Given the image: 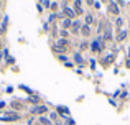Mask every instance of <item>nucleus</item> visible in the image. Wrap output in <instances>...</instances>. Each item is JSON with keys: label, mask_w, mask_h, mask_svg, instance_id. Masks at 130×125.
<instances>
[{"label": "nucleus", "mask_w": 130, "mask_h": 125, "mask_svg": "<svg viewBox=\"0 0 130 125\" xmlns=\"http://www.w3.org/2000/svg\"><path fill=\"white\" fill-rule=\"evenodd\" d=\"M72 28H74V30H79V23H77V22L72 23Z\"/></svg>", "instance_id": "9d476101"}, {"label": "nucleus", "mask_w": 130, "mask_h": 125, "mask_svg": "<svg viewBox=\"0 0 130 125\" xmlns=\"http://www.w3.org/2000/svg\"><path fill=\"white\" fill-rule=\"evenodd\" d=\"M58 110H59L61 114H64V115H68V114H69V110L66 109V107H59V109H58Z\"/></svg>", "instance_id": "20e7f679"}, {"label": "nucleus", "mask_w": 130, "mask_h": 125, "mask_svg": "<svg viewBox=\"0 0 130 125\" xmlns=\"http://www.w3.org/2000/svg\"><path fill=\"white\" fill-rule=\"evenodd\" d=\"M71 25V20H64V22H63V27H69Z\"/></svg>", "instance_id": "1a4fd4ad"}, {"label": "nucleus", "mask_w": 130, "mask_h": 125, "mask_svg": "<svg viewBox=\"0 0 130 125\" xmlns=\"http://www.w3.org/2000/svg\"><path fill=\"white\" fill-rule=\"evenodd\" d=\"M125 36H127V31H122V33L119 35V36H117V40H124Z\"/></svg>", "instance_id": "6e6552de"}, {"label": "nucleus", "mask_w": 130, "mask_h": 125, "mask_svg": "<svg viewBox=\"0 0 130 125\" xmlns=\"http://www.w3.org/2000/svg\"><path fill=\"white\" fill-rule=\"evenodd\" d=\"M64 13H66L68 16H72V15H74V12H72V10H69V8H64Z\"/></svg>", "instance_id": "39448f33"}, {"label": "nucleus", "mask_w": 130, "mask_h": 125, "mask_svg": "<svg viewBox=\"0 0 130 125\" xmlns=\"http://www.w3.org/2000/svg\"><path fill=\"white\" fill-rule=\"evenodd\" d=\"M0 59H2V55H0Z\"/></svg>", "instance_id": "9b49d317"}, {"label": "nucleus", "mask_w": 130, "mask_h": 125, "mask_svg": "<svg viewBox=\"0 0 130 125\" xmlns=\"http://www.w3.org/2000/svg\"><path fill=\"white\" fill-rule=\"evenodd\" d=\"M110 12H112V13H119V8H117V5H115V3H112V5H110Z\"/></svg>", "instance_id": "7ed1b4c3"}, {"label": "nucleus", "mask_w": 130, "mask_h": 125, "mask_svg": "<svg viewBox=\"0 0 130 125\" xmlns=\"http://www.w3.org/2000/svg\"><path fill=\"white\" fill-rule=\"evenodd\" d=\"M46 107H44V105H38V107H35V109L31 110V114H44V112H46Z\"/></svg>", "instance_id": "f257e3e1"}, {"label": "nucleus", "mask_w": 130, "mask_h": 125, "mask_svg": "<svg viewBox=\"0 0 130 125\" xmlns=\"http://www.w3.org/2000/svg\"><path fill=\"white\" fill-rule=\"evenodd\" d=\"M91 23H92V16H91V15H87V16H86V25L89 27Z\"/></svg>", "instance_id": "423d86ee"}, {"label": "nucleus", "mask_w": 130, "mask_h": 125, "mask_svg": "<svg viewBox=\"0 0 130 125\" xmlns=\"http://www.w3.org/2000/svg\"><path fill=\"white\" fill-rule=\"evenodd\" d=\"M0 5H2V3H0Z\"/></svg>", "instance_id": "f8f14e48"}, {"label": "nucleus", "mask_w": 130, "mask_h": 125, "mask_svg": "<svg viewBox=\"0 0 130 125\" xmlns=\"http://www.w3.org/2000/svg\"><path fill=\"white\" fill-rule=\"evenodd\" d=\"M38 122H40L41 125H49V124H51V122H49L48 119H44V117H40V119H38Z\"/></svg>", "instance_id": "f03ea898"}, {"label": "nucleus", "mask_w": 130, "mask_h": 125, "mask_svg": "<svg viewBox=\"0 0 130 125\" xmlns=\"http://www.w3.org/2000/svg\"><path fill=\"white\" fill-rule=\"evenodd\" d=\"M82 35H89V27H82Z\"/></svg>", "instance_id": "0eeeda50"}]
</instances>
